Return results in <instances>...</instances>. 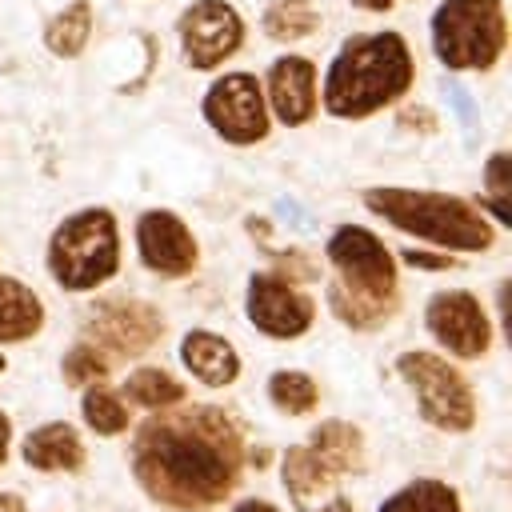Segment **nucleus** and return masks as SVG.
Masks as SVG:
<instances>
[{"mask_svg":"<svg viewBox=\"0 0 512 512\" xmlns=\"http://www.w3.org/2000/svg\"><path fill=\"white\" fill-rule=\"evenodd\" d=\"M124 392H128V400H136V404H144L152 412L172 408V404L184 400V384L172 372H164V368H136L124 380Z\"/></svg>","mask_w":512,"mask_h":512,"instance_id":"24","label":"nucleus"},{"mask_svg":"<svg viewBox=\"0 0 512 512\" xmlns=\"http://www.w3.org/2000/svg\"><path fill=\"white\" fill-rule=\"evenodd\" d=\"M280 468H284V488H288V496L300 504V512L324 504V500L336 492V472L324 468L308 448H288Z\"/></svg>","mask_w":512,"mask_h":512,"instance_id":"18","label":"nucleus"},{"mask_svg":"<svg viewBox=\"0 0 512 512\" xmlns=\"http://www.w3.org/2000/svg\"><path fill=\"white\" fill-rule=\"evenodd\" d=\"M204 120L212 132L236 148H248L268 136V104L264 88L252 72H224L204 92Z\"/></svg>","mask_w":512,"mask_h":512,"instance_id":"8","label":"nucleus"},{"mask_svg":"<svg viewBox=\"0 0 512 512\" xmlns=\"http://www.w3.org/2000/svg\"><path fill=\"white\" fill-rule=\"evenodd\" d=\"M308 512H352V504H348L340 492H332L324 504H316V508H308Z\"/></svg>","mask_w":512,"mask_h":512,"instance_id":"30","label":"nucleus"},{"mask_svg":"<svg viewBox=\"0 0 512 512\" xmlns=\"http://www.w3.org/2000/svg\"><path fill=\"white\" fill-rule=\"evenodd\" d=\"M424 324L432 340L460 360H476L492 344V320L472 292H436L424 308Z\"/></svg>","mask_w":512,"mask_h":512,"instance_id":"11","label":"nucleus"},{"mask_svg":"<svg viewBox=\"0 0 512 512\" xmlns=\"http://www.w3.org/2000/svg\"><path fill=\"white\" fill-rule=\"evenodd\" d=\"M8 440H12V420H8V412H0V464L8 456Z\"/></svg>","mask_w":512,"mask_h":512,"instance_id":"31","label":"nucleus"},{"mask_svg":"<svg viewBox=\"0 0 512 512\" xmlns=\"http://www.w3.org/2000/svg\"><path fill=\"white\" fill-rule=\"evenodd\" d=\"M136 252L148 272L156 276H188L196 268V236L188 224L168 208H148L136 220Z\"/></svg>","mask_w":512,"mask_h":512,"instance_id":"13","label":"nucleus"},{"mask_svg":"<svg viewBox=\"0 0 512 512\" xmlns=\"http://www.w3.org/2000/svg\"><path fill=\"white\" fill-rule=\"evenodd\" d=\"M380 512H460V496L456 488H448L444 480H432V476H420L404 488H396Z\"/></svg>","mask_w":512,"mask_h":512,"instance_id":"21","label":"nucleus"},{"mask_svg":"<svg viewBox=\"0 0 512 512\" xmlns=\"http://www.w3.org/2000/svg\"><path fill=\"white\" fill-rule=\"evenodd\" d=\"M104 376H108V356H104V348L80 340V344L64 356V380H68L72 388H92V384H100Z\"/></svg>","mask_w":512,"mask_h":512,"instance_id":"26","label":"nucleus"},{"mask_svg":"<svg viewBox=\"0 0 512 512\" xmlns=\"http://www.w3.org/2000/svg\"><path fill=\"white\" fill-rule=\"evenodd\" d=\"M332 264L328 304L348 328H380L396 312V260L392 252L360 224H344L328 236L324 248Z\"/></svg>","mask_w":512,"mask_h":512,"instance_id":"3","label":"nucleus"},{"mask_svg":"<svg viewBox=\"0 0 512 512\" xmlns=\"http://www.w3.org/2000/svg\"><path fill=\"white\" fill-rule=\"evenodd\" d=\"M244 312H248L256 332H264L272 340H296V336H304L312 328L316 304L296 288L292 276H284V272H256L248 280Z\"/></svg>","mask_w":512,"mask_h":512,"instance_id":"10","label":"nucleus"},{"mask_svg":"<svg viewBox=\"0 0 512 512\" xmlns=\"http://www.w3.org/2000/svg\"><path fill=\"white\" fill-rule=\"evenodd\" d=\"M0 512H24V500L16 492H0Z\"/></svg>","mask_w":512,"mask_h":512,"instance_id":"33","label":"nucleus"},{"mask_svg":"<svg viewBox=\"0 0 512 512\" xmlns=\"http://www.w3.org/2000/svg\"><path fill=\"white\" fill-rule=\"evenodd\" d=\"M356 8H364V12H384V8H392V4H400V0H352Z\"/></svg>","mask_w":512,"mask_h":512,"instance_id":"34","label":"nucleus"},{"mask_svg":"<svg viewBox=\"0 0 512 512\" xmlns=\"http://www.w3.org/2000/svg\"><path fill=\"white\" fill-rule=\"evenodd\" d=\"M4 368H8V360H4V356H0V372H4Z\"/></svg>","mask_w":512,"mask_h":512,"instance_id":"35","label":"nucleus"},{"mask_svg":"<svg viewBox=\"0 0 512 512\" xmlns=\"http://www.w3.org/2000/svg\"><path fill=\"white\" fill-rule=\"evenodd\" d=\"M88 36H92V4H88V0H72L64 12H56V16L44 24V44H48V52L60 56V60L80 56L84 44H88Z\"/></svg>","mask_w":512,"mask_h":512,"instance_id":"20","label":"nucleus"},{"mask_svg":"<svg viewBox=\"0 0 512 512\" xmlns=\"http://www.w3.org/2000/svg\"><path fill=\"white\" fill-rule=\"evenodd\" d=\"M80 412H84V424H88L96 436H120V432L128 428V408H124V400H120L116 392L100 388V384H92V388L84 392Z\"/></svg>","mask_w":512,"mask_h":512,"instance_id":"25","label":"nucleus"},{"mask_svg":"<svg viewBox=\"0 0 512 512\" xmlns=\"http://www.w3.org/2000/svg\"><path fill=\"white\" fill-rule=\"evenodd\" d=\"M320 28V12L312 0H272L264 8V32L272 40H304Z\"/></svg>","mask_w":512,"mask_h":512,"instance_id":"22","label":"nucleus"},{"mask_svg":"<svg viewBox=\"0 0 512 512\" xmlns=\"http://www.w3.org/2000/svg\"><path fill=\"white\" fill-rule=\"evenodd\" d=\"M244 468L240 428L224 408L192 404L144 420L132 444V472L140 488L176 512H204L220 504Z\"/></svg>","mask_w":512,"mask_h":512,"instance_id":"1","label":"nucleus"},{"mask_svg":"<svg viewBox=\"0 0 512 512\" xmlns=\"http://www.w3.org/2000/svg\"><path fill=\"white\" fill-rule=\"evenodd\" d=\"M404 256V264H412V268H452L456 260L452 256H436V252H416V248H408V252H400Z\"/></svg>","mask_w":512,"mask_h":512,"instance_id":"28","label":"nucleus"},{"mask_svg":"<svg viewBox=\"0 0 512 512\" xmlns=\"http://www.w3.org/2000/svg\"><path fill=\"white\" fill-rule=\"evenodd\" d=\"M308 452H312L324 468H332L336 476L364 468V436H360V428L348 424V420H320V424L312 428V436H308Z\"/></svg>","mask_w":512,"mask_h":512,"instance_id":"17","label":"nucleus"},{"mask_svg":"<svg viewBox=\"0 0 512 512\" xmlns=\"http://www.w3.org/2000/svg\"><path fill=\"white\" fill-rule=\"evenodd\" d=\"M180 364L192 372V380H200V384H208V388H228V384L240 376V356H236V348H232L224 336L204 332V328H196V332H188V336L180 340Z\"/></svg>","mask_w":512,"mask_h":512,"instance_id":"15","label":"nucleus"},{"mask_svg":"<svg viewBox=\"0 0 512 512\" xmlns=\"http://www.w3.org/2000/svg\"><path fill=\"white\" fill-rule=\"evenodd\" d=\"M484 184H488V208L496 212V220L500 224H512V204H508V192H512V156L508 152H492L488 156Z\"/></svg>","mask_w":512,"mask_h":512,"instance_id":"27","label":"nucleus"},{"mask_svg":"<svg viewBox=\"0 0 512 512\" xmlns=\"http://www.w3.org/2000/svg\"><path fill=\"white\" fill-rule=\"evenodd\" d=\"M508 48L500 0H444L432 12V52L448 72H488Z\"/></svg>","mask_w":512,"mask_h":512,"instance_id":"6","label":"nucleus"},{"mask_svg":"<svg viewBox=\"0 0 512 512\" xmlns=\"http://www.w3.org/2000/svg\"><path fill=\"white\" fill-rule=\"evenodd\" d=\"M120 268V228L108 208L72 212L48 240V272L68 292H92Z\"/></svg>","mask_w":512,"mask_h":512,"instance_id":"5","label":"nucleus"},{"mask_svg":"<svg viewBox=\"0 0 512 512\" xmlns=\"http://www.w3.org/2000/svg\"><path fill=\"white\" fill-rule=\"evenodd\" d=\"M364 208L408 236H420L456 252H484L492 248V236H496L488 216L476 204L448 192H432V188H368Z\"/></svg>","mask_w":512,"mask_h":512,"instance_id":"4","label":"nucleus"},{"mask_svg":"<svg viewBox=\"0 0 512 512\" xmlns=\"http://www.w3.org/2000/svg\"><path fill=\"white\" fill-rule=\"evenodd\" d=\"M88 336L96 348L120 352V356H140L164 336V320L152 304L144 300H100L88 312Z\"/></svg>","mask_w":512,"mask_h":512,"instance_id":"12","label":"nucleus"},{"mask_svg":"<svg viewBox=\"0 0 512 512\" xmlns=\"http://www.w3.org/2000/svg\"><path fill=\"white\" fill-rule=\"evenodd\" d=\"M400 124H404V128L420 124V132H432V128H436V116H432L428 108H416V104H408V108H400Z\"/></svg>","mask_w":512,"mask_h":512,"instance_id":"29","label":"nucleus"},{"mask_svg":"<svg viewBox=\"0 0 512 512\" xmlns=\"http://www.w3.org/2000/svg\"><path fill=\"white\" fill-rule=\"evenodd\" d=\"M44 328V304L40 296L20 284L16 276H0V344L28 340Z\"/></svg>","mask_w":512,"mask_h":512,"instance_id":"19","label":"nucleus"},{"mask_svg":"<svg viewBox=\"0 0 512 512\" xmlns=\"http://www.w3.org/2000/svg\"><path fill=\"white\" fill-rule=\"evenodd\" d=\"M264 104L268 112L288 124L300 128L316 116V64L308 56H276L268 68V84H264Z\"/></svg>","mask_w":512,"mask_h":512,"instance_id":"14","label":"nucleus"},{"mask_svg":"<svg viewBox=\"0 0 512 512\" xmlns=\"http://www.w3.org/2000/svg\"><path fill=\"white\" fill-rule=\"evenodd\" d=\"M268 396H272V404H276L280 412H288V416H308V412H316V404H320L316 380H312L308 372H296V368L272 372V376H268Z\"/></svg>","mask_w":512,"mask_h":512,"instance_id":"23","label":"nucleus"},{"mask_svg":"<svg viewBox=\"0 0 512 512\" xmlns=\"http://www.w3.org/2000/svg\"><path fill=\"white\" fill-rule=\"evenodd\" d=\"M396 372L412 388L420 416L440 432H468L476 424V396L472 384L436 352H400Z\"/></svg>","mask_w":512,"mask_h":512,"instance_id":"7","label":"nucleus"},{"mask_svg":"<svg viewBox=\"0 0 512 512\" xmlns=\"http://www.w3.org/2000/svg\"><path fill=\"white\" fill-rule=\"evenodd\" d=\"M236 512H280L276 504H268V500H240L236 504Z\"/></svg>","mask_w":512,"mask_h":512,"instance_id":"32","label":"nucleus"},{"mask_svg":"<svg viewBox=\"0 0 512 512\" xmlns=\"http://www.w3.org/2000/svg\"><path fill=\"white\" fill-rule=\"evenodd\" d=\"M20 456H24L28 468H40V472H76L84 464V444H80L72 424L56 420V424H44V428L28 432Z\"/></svg>","mask_w":512,"mask_h":512,"instance_id":"16","label":"nucleus"},{"mask_svg":"<svg viewBox=\"0 0 512 512\" xmlns=\"http://www.w3.org/2000/svg\"><path fill=\"white\" fill-rule=\"evenodd\" d=\"M176 32H180V52L188 68L196 72L220 68L244 44V20L228 0H192L180 12Z\"/></svg>","mask_w":512,"mask_h":512,"instance_id":"9","label":"nucleus"},{"mask_svg":"<svg viewBox=\"0 0 512 512\" xmlns=\"http://www.w3.org/2000/svg\"><path fill=\"white\" fill-rule=\"evenodd\" d=\"M416 64L400 32L352 36L328 64L324 76V112L336 120H364L388 104H396L412 88Z\"/></svg>","mask_w":512,"mask_h":512,"instance_id":"2","label":"nucleus"}]
</instances>
